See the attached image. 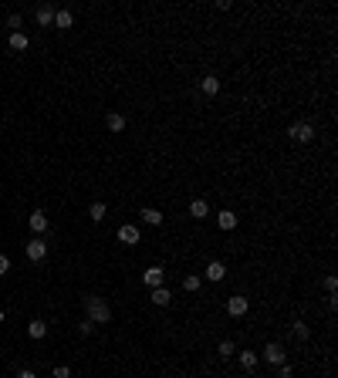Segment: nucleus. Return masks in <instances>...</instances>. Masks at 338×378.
<instances>
[{"mask_svg": "<svg viewBox=\"0 0 338 378\" xmlns=\"http://www.w3.org/2000/svg\"><path fill=\"white\" fill-rule=\"evenodd\" d=\"M85 311H88L91 324H108L112 321V307L105 304V297H98V294H88V297H85Z\"/></svg>", "mask_w": 338, "mask_h": 378, "instance_id": "nucleus-1", "label": "nucleus"}, {"mask_svg": "<svg viewBox=\"0 0 338 378\" xmlns=\"http://www.w3.org/2000/svg\"><path fill=\"white\" fill-rule=\"evenodd\" d=\"M288 135L294 138V142L305 145V142H311V138H314V125H311V122H294V125L288 129Z\"/></svg>", "mask_w": 338, "mask_h": 378, "instance_id": "nucleus-2", "label": "nucleus"}, {"mask_svg": "<svg viewBox=\"0 0 338 378\" xmlns=\"http://www.w3.org/2000/svg\"><path fill=\"white\" fill-rule=\"evenodd\" d=\"M250 311V301L247 297H227V314H230V317H243V314Z\"/></svg>", "mask_w": 338, "mask_h": 378, "instance_id": "nucleus-3", "label": "nucleus"}, {"mask_svg": "<svg viewBox=\"0 0 338 378\" xmlns=\"http://www.w3.org/2000/svg\"><path fill=\"white\" fill-rule=\"evenodd\" d=\"M284 358H288V354H284V348L277 345V341H271V345L264 348V362L267 365H284Z\"/></svg>", "mask_w": 338, "mask_h": 378, "instance_id": "nucleus-4", "label": "nucleus"}, {"mask_svg": "<svg viewBox=\"0 0 338 378\" xmlns=\"http://www.w3.org/2000/svg\"><path fill=\"white\" fill-rule=\"evenodd\" d=\"M44 257H48V243L41 240V236L27 243V260H34V264H37V260H44Z\"/></svg>", "mask_w": 338, "mask_h": 378, "instance_id": "nucleus-5", "label": "nucleus"}, {"mask_svg": "<svg viewBox=\"0 0 338 378\" xmlns=\"http://www.w3.org/2000/svg\"><path fill=\"white\" fill-rule=\"evenodd\" d=\"M119 240L129 243V247H136V243H139V226L136 223H122L119 226Z\"/></svg>", "mask_w": 338, "mask_h": 378, "instance_id": "nucleus-6", "label": "nucleus"}, {"mask_svg": "<svg viewBox=\"0 0 338 378\" xmlns=\"http://www.w3.org/2000/svg\"><path fill=\"white\" fill-rule=\"evenodd\" d=\"M34 17H37L41 27H54V7H51V4H41V7L34 10Z\"/></svg>", "mask_w": 338, "mask_h": 378, "instance_id": "nucleus-7", "label": "nucleus"}, {"mask_svg": "<svg viewBox=\"0 0 338 378\" xmlns=\"http://www.w3.org/2000/svg\"><path fill=\"white\" fill-rule=\"evenodd\" d=\"M27 223H31V230H34V233H48V213H44V209H34Z\"/></svg>", "mask_w": 338, "mask_h": 378, "instance_id": "nucleus-8", "label": "nucleus"}, {"mask_svg": "<svg viewBox=\"0 0 338 378\" xmlns=\"http://www.w3.org/2000/svg\"><path fill=\"white\" fill-rule=\"evenodd\" d=\"M203 274H206V281H223V277H227V267L220 264V260H210Z\"/></svg>", "mask_w": 338, "mask_h": 378, "instance_id": "nucleus-9", "label": "nucleus"}, {"mask_svg": "<svg viewBox=\"0 0 338 378\" xmlns=\"http://www.w3.org/2000/svg\"><path fill=\"white\" fill-rule=\"evenodd\" d=\"M162 277H166V270H162V267H149V270L142 274V281L149 284V287H162Z\"/></svg>", "mask_w": 338, "mask_h": 378, "instance_id": "nucleus-10", "label": "nucleus"}, {"mask_svg": "<svg viewBox=\"0 0 338 378\" xmlns=\"http://www.w3.org/2000/svg\"><path fill=\"white\" fill-rule=\"evenodd\" d=\"M217 223H220V230H234V226H237V213H234V209H220Z\"/></svg>", "mask_w": 338, "mask_h": 378, "instance_id": "nucleus-11", "label": "nucleus"}, {"mask_svg": "<svg viewBox=\"0 0 338 378\" xmlns=\"http://www.w3.org/2000/svg\"><path fill=\"white\" fill-rule=\"evenodd\" d=\"M200 91H203V95H210V98H213V95L220 91V78H217V74H206V78L200 81Z\"/></svg>", "mask_w": 338, "mask_h": 378, "instance_id": "nucleus-12", "label": "nucleus"}, {"mask_svg": "<svg viewBox=\"0 0 338 378\" xmlns=\"http://www.w3.org/2000/svg\"><path fill=\"white\" fill-rule=\"evenodd\" d=\"M190 216H193V220H206L210 216L206 200H193V203H190Z\"/></svg>", "mask_w": 338, "mask_h": 378, "instance_id": "nucleus-13", "label": "nucleus"}, {"mask_svg": "<svg viewBox=\"0 0 338 378\" xmlns=\"http://www.w3.org/2000/svg\"><path fill=\"white\" fill-rule=\"evenodd\" d=\"M27 334H31V338H48V324H44V321H41V317H34V321L31 324H27Z\"/></svg>", "mask_w": 338, "mask_h": 378, "instance_id": "nucleus-14", "label": "nucleus"}, {"mask_svg": "<svg viewBox=\"0 0 338 378\" xmlns=\"http://www.w3.org/2000/svg\"><path fill=\"white\" fill-rule=\"evenodd\" d=\"M240 365H243V371H254L260 365V354L257 351H240Z\"/></svg>", "mask_w": 338, "mask_h": 378, "instance_id": "nucleus-15", "label": "nucleus"}, {"mask_svg": "<svg viewBox=\"0 0 338 378\" xmlns=\"http://www.w3.org/2000/svg\"><path fill=\"white\" fill-rule=\"evenodd\" d=\"M74 24L71 10H54V27H61V31H68V27Z\"/></svg>", "mask_w": 338, "mask_h": 378, "instance_id": "nucleus-16", "label": "nucleus"}, {"mask_svg": "<svg viewBox=\"0 0 338 378\" xmlns=\"http://www.w3.org/2000/svg\"><path fill=\"white\" fill-rule=\"evenodd\" d=\"M139 216H142V223H149V226H159L162 223V213H159V209H153V206H145Z\"/></svg>", "mask_w": 338, "mask_h": 378, "instance_id": "nucleus-17", "label": "nucleus"}, {"mask_svg": "<svg viewBox=\"0 0 338 378\" xmlns=\"http://www.w3.org/2000/svg\"><path fill=\"white\" fill-rule=\"evenodd\" d=\"M105 216H108V209H105V203H91V206H88V220H91V223H102Z\"/></svg>", "mask_w": 338, "mask_h": 378, "instance_id": "nucleus-18", "label": "nucleus"}, {"mask_svg": "<svg viewBox=\"0 0 338 378\" xmlns=\"http://www.w3.org/2000/svg\"><path fill=\"white\" fill-rule=\"evenodd\" d=\"M169 301H173V294H169L166 287H153V304L156 307H166Z\"/></svg>", "mask_w": 338, "mask_h": 378, "instance_id": "nucleus-19", "label": "nucleus"}, {"mask_svg": "<svg viewBox=\"0 0 338 378\" xmlns=\"http://www.w3.org/2000/svg\"><path fill=\"white\" fill-rule=\"evenodd\" d=\"M27 44H31V41H27V34L24 31H10V48H14V51H27Z\"/></svg>", "mask_w": 338, "mask_h": 378, "instance_id": "nucleus-20", "label": "nucleus"}, {"mask_svg": "<svg viewBox=\"0 0 338 378\" xmlns=\"http://www.w3.org/2000/svg\"><path fill=\"white\" fill-rule=\"evenodd\" d=\"M105 125H108V132H122V129H125V115L112 112L108 118H105Z\"/></svg>", "mask_w": 338, "mask_h": 378, "instance_id": "nucleus-21", "label": "nucleus"}, {"mask_svg": "<svg viewBox=\"0 0 338 378\" xmlns=\"http://www.w3.org/2000/svg\"><path fill=\"white\" fill-rule=\"evenodd\" d=\"M294 338H298V341H308V338H311V331H308L305 321H294Z\"/></svg>", "mask_w": 338, "mask_h": 378, "instance_id": "nucleus-22", "label": "nucleus"}, {"mask_svg": "<svg viewBox=\"0 0 338 378\" xmlns=\"http://www.w3.org/2000/svg\"><path fill=\"white\" fill-rule=\"evenodd\" d=\"M217 351L223 354V358H230V354H237V345H234L230 338H227V341H220V348H217Z\"/></svg>", "mask_w": 338, "mask_h": 378, "instance_id": "nucleus-23", "label": "nucleus"}, {"mask_svg": "<svg viewBox=\"0 0 338 378\" xmlns=\"http://www.w3.org/2000/svg\"><path fill=\"white\" fill-rule=\"evenodd\" d=\"M183 287H186V290H200V277H196V274L183 277Z\"/></svg>", "mask_w": 338, "mask_h": 378, "instance_id": "nucleus-24", "label": "nucleus"}, {"mask_svg": "<svg viewBox=\"0 0 338 378\" xmlns=\"http://www.w3.org/2000/svg\"><path fill=\"white\" fill-rule=\"evenodd\" d=\"M325 290H328V294H335V290H338V277H335V274L325 277Z\"/></svg>", "mask_w": 338, "mask_h": 378, "instance_id": "nucleus-25", "label": "nucleus"}, {"mask_svg": "<svg viewBox=\"0 0 338 378\" xmlns=\"http://www.w3.org/2000/svg\"><path fill=\"white\" fill-rule=\"evenodd\" d=\"M54 378H71V368H68V365H58V368H54Z\"/></svg>", "mask_w": 338, "mask_h": 378, "instance_id": "nucleus-26", "label": "nucleus"}, {"mask_svg": "<svg viewBox=\"0 0 338 378\" xmlns=\"http://www.w3.org/2000/svg\"><path fill=\"white\" fill-rule=\"evenodd\" d=\"M7 24L14 27V34H17V31H21V14H10V17H7Z\"/></svg>", "mask_w": 338, "mask_h": 378, "instance_id": "nucleus-27", "label": "nucleus"}, {"mask_svg": "<svg viewBox=\"0 0 338 378\" xmlns=\"http://www.w3.org/2000/svg\"><path fill=\"white\" fill-rule=\"evenodd\" d=\"M277 378H294L291 375V365H277Z\"/></svg>", "mask_w": 338, "mask_h": 378, "instance_id": "nucleus-28", "label": "nucleus"}, {"mask_svg": "<svg viewBox=\"0 0 338 378\" xmlns=\"http://www.w3.org/2000/svg\"><path fill=\"white\" fill-rule=\"evenodd\" d=\"M7 270H10V257H4V253H0V277L7 274Z\"/></svg>", "mask_w": 338, "mask_h": 378, "instance_id": "nucleus-29", "label": "nucleus"}, {"mask_svg": "<svg viewBox=\"0 0 338 378\" xmlns=\"http://www.w3.org/2000/svg\"><path fill=\"white\" fill-rule=\"evenodd\" d=\"M91 328H95V324H91V321H88V317H85V321H81V324H78V331H81V334H91Z\"/></svg>", "mask_w": 338, "mask_h": 378, "instance_id": "nucleus-30", "label": "nucleus"}, {"mask_svg": "<svg viewBox=\"0 0 338 378\" xmlns=\"http://www.w3.org/2000/svg\"><path fill=\"white\" fill-rule=\"evenodd\" d=\"M17 378H37V375H34L31 368H24V371H21V375H17Z\"/></svg>", "mask_w": 338, "mask_h": 378, "instance_id": "nucleus-31", "label": "nucleus"}]
</instances>
